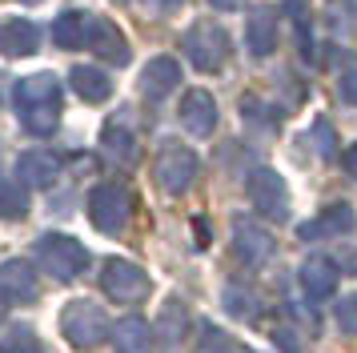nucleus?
Masks as SVG:
<instances>
[{
  "instance_id": "f257e3e1",
  "label": "nucleus",
  "mask_w": 357,
  "mask_h": 353,
  "mask_svg": "<svg viewBox=\"0 0 357 353\" xmlns=\"http://www.w3.org/2000/svg\"><path fill=\"white\" fill-rule=\"evenodd\" d=\"M13 105H17V117H20V125H24V133L52 137L56 125H61V109H65L61 77H52V73L20 77L17 89H13Z\"/></svg>"
},
{
  "instance_id": "f03ea898",
  "label": "nucleus",
  "mask_w": 357,
  "mask_h": 353,
  "mask_svg": "<svg viewBox=\"0 0 357 353\" xmlns=\"http://www.w3.org/2000/svg\"><path fill=\"white\" fill-rule=\"evenodd\" d=\"M33 261L56 281H77L89 269V249L77 237H68V233H45L36 241Z\"/></svg>"
},
{
  "instance_id": "7ed1b4c3",
  "label": "nucleus",
  "mask_w": 357,
  "mask_h": 353,
  "mask_svg": "<svg viewBox=\"0 0 357 353\" xmlns=\"http://www.w3.org/2000/svg\"><path fill=\"white\" fill-rule=\"evenodd\" d=\"M181 48H185V57L193 64L197 73H221L229 61V32L225 24H217V20H197L193 29L181 36Z\"/></svg>"
},
{
  "instance_id": "20e7f679",
  "label": "nucleus",
  "mask_w": 357,
  "mask_h": 353,
  "mask_svg": "<svg viewBox=\"0 0 357 353\" xmlns=\"http://www.w3.org/2000/svg\"><path fill=\"white\" fill-rule=\"evenodd\" d=\"M61 333L68 337V345L93 350V345H100L113 333V321H109V313L97 301H68L61 309Z\"/></svg>"
},
{
  "instance_id": "39448f33",
  "label": "nucleus",
  "mask_w": 357,
  "mask_h": 353,
  "mask_svg": "<svg viewBox=\"0 0 357 353\" xmlns=\"http://www.w3.org/2000/svg\"><path fill=\"white\" fill-rule=\"evenodd\" d=\"M129 217H132V193L116 181H105L97 189L89 193V221L97 225L100 233H125L129 229Z\"/></svg>"
},
{
  "instance_id": "423d86ee",
  "label": "nucleus",
  "mask_w": 357,
  "mask_h": 353,
  "mask_svg": "<svg viewBox=\"0 0 357 353\" xmlns=\"http://www.w3.org/2000/svg\"><path fill=\"white\" fill-rule=\"evenodd\" d=\"M197 173H201L197 153L189 149V144H177V141L161 144V153H157V160H153V181H157L165 193H173V197L189 189V185L197 181Z\"/></svg>"
},
{
  "instance_id": "0eeeda50",
  "label": "nucleus",
  "mask_w": 357,
  "mask_h": 353,
  "mask_svg": "<svg viewBox=\"0 0 357 353\" xmlns=\"http://www.w3.org/2000/svg\"><path fill=\"white\" fill-rule=\"evenodd\" d=\"M149 273L137 265V261H125V257H113L105 269H100V293H109L113 301L121 305H141L149 297Z\"/></svg>"
},
{
  "instance_id": "6e6552de",
  "label": "nucleus",
  "mask_w": 357,
  "mask_h": 353,
  "mask_svg": "<svg viewBox=\"0 0 357 353\" xmlns=\"http://www.w3.org/2000/svg\"><path fill=\"white\" fill-rule=\"evenodd\" d=\"M245 189H249V201L257 209L261 217H269V221H285V213H289V189H285V181L281 173L273 169H253L249 181H245Z\"/></svg>"
},
{
  "instance_id": "1a4fd4ad",
  "label": "nucleus",
  "mask_w": 357,
  "mask_h": 353,
  "mask_svg": "<svg viewBox=\"0 0 357 353\" xmlns=\"http://www.w3.org/2000/svg\"><path fill=\"white\" fill-rule=\"evenodd\" d=\"M84 48L109 64H129V57H132L125 32L116 29L109 16H93V13H89V29H84Z\"/></svg>"
},
{
  "instance_id": "9d476101",
  "label": "nucleus",
  "mask_w": 357,
  "mask_h": 353,
  "mask_svg": "<svg viewBox=\"0 0 357 353\" xmlns=\"http://www.w3.org/2000/svg\"><path fill=\"white\" fill-rule=\"evenodd\" d=\"M281 13L273 4H257L249 13V24H245V45H249V57L253 61H265L277 52V40H281Z\"/></svg>"
},
{
  "instance_id": "9b49d317",
  "label": "nucleus",
  "mask_w": 357,
  "mask_h": 353,
  "mask_svg": "<svg viewBox=\"0 0 357 353\" xmlns=\"http://www.w3.org/2000/svg\"><path fill=\"white\" fill-rule=\"evenodd\" d=\"M273 233L269 229H261L257 221H249V217H237L233 221V253H237V261H245V265H265L269 257H273Z\"/></svg>"
},
{
  "instance_id": "f8f14e48",
  "label": "nucleus",
  "mask_w": 357,
  "mask_h": 353,
  "mask_svg": "<svg viewBox=\"0 0 357 353\" xmlns=\"http://www.w3.org/2000/svg\"><path fill=\"white\" fill-rule=\"evenodd\" d=\"M100 153L116 165H132L137 160V133H132L129 112H113L105 128H100Z\"/></svg>"
},
{
  "instance_id": "ddd939ff",
  "label": "nucleus",
  "mask_w": 357,
  "mask_h": 353,
  "mask_svg": "<svg viewBox=\"0 0 357 353\" xmlns=\"http://www.w3.org/2000/svg\"><path fill=\"white\" fill-rule=\"evenodd\" d=\"M36 48H40V24L24 20V16L0 20V57L20 61V57H33Z\"/></svg>"
},
{
  "instance_id": "4468645a",
  "label": "nucleus",
  "mask_w": 357,
  "mask_h": 353,
  "mask_svg": "<svg viewBox=\"0 0 357 353\" xmlns=\"http://www.w3.org/2000/svg\"><path fill=\"white\" fill-rule=\"evenodd\" d=\"M157 350L161 353H181L185 350V341H189V309L181 301H165L161 313H157Z\"/></svg>"
},
{
  "instance_id": "2eb2a0df",
  "label": "nucleus",
  "mask_w": 357,
  "mask_h": 353,
  "mask_svg": "<svg viewBox=\"0 0 357 353\" xmlns=\"http://www.w3.org/2000/svg\"><path fill=\"white\" fill-rule=\"evenodd\" d=\"M181 125L189 137H213V128H217V100H213L205 89H189L185 100H181Z\"/></svg>"
},
{
  "instance_id": "dca6fc26",
  "label": "nucleus",
  "mask_w": 357,
  "mask_h": 353,
  "mask_svg": "<svg viewBox=\"0 0 357 353\" xmlns=\"http://www.w3.org/2000/svg\"><path fill=\"white\" fill-rule=\"evenodd\" d=\"M17 176H20V185H29V189H52L56 176H61V160L52 153H45V149H29L17 160Z\"/></svg>"
},
{
  "instance_id": "f3484780",
  "label": "nucleus",
  "mask_w": 357,
  "mask_h": 353,
  "mask_svg": "<svg viewBox=\"0 0 357 353\" xmlns=\"http://www.w3.org/2000/svg\"><path fill=\"white\" fill-rule=\"evenodd\" d=\"M297 277H301V289H305L309 301H325V297H333V293H337V281H341L337 265H333L329 257H309Z\"/></svg>"
},
{
  "instance_id": "a211bd4d",
  "label": "nucleus",
  "mask_w": 357,
  "mask_h": 353,
  "mask_svg": "<svg viewBox=\"0 0 357 353\" xmlns=\"http://www.w3.org/2000/svg\"><path fill=\"white\" fill-rule=\"evenodd\" d=\"M68 89L81 96V100H89V105H105L113 96V77L105 68H97V64H73Z\"/></svg>"
},
{
  "instance_id": "6ab92c4d",
  "label": "nucleus",
  "mask_w": 357,
  "mask_h": 353,
  "mask_svg": "<svg viewBox=\"0 0 357 353\" xmlns=\"http://www.w3.org/2000/svg\"><path fill=\"white\" fill-rule=\"evenodd\" d=\"M173 89H181V64L173 57H153L141 73V93L149 100H165Z\"/></svg>"
},
{
  "instance_id": "aec40b11",
  "label": "nucleus",
  "mask_w": 357,
  "mask_h": 353,
  "mask_svg": "<svg viewBox=\"0 0 357 353\" xmlns=\"http://www.w3.org/2000/svg\"><path fill=\"white\" fill-rule=\"evenodd\" d=\"M341 233H354V209L337 201V205H325L313 221L301 225V241L313 237H341Z\"/></svg>"
},
{
  "instance_id": "412c9836",
  "label": "nucleus",
  "mask_w": 357,
  "mask_h": 353,
  "mask_svg": "<svg viewBox=\"0 0 357 353\" xmlns=\"http://www.w3.org/2000/svg\"><path fill=\"white\" fill-rule=\"evenodd\" d=\"M0 293L13 301H33L36 297V269L33 261H4L0 265Z\"/></svg>"
},
{
  "instance_id": "4be33fe9",
  "label": "nucleus",
  "mask_w": 357,
  "mask_h": 353,
  "mask_svg": "<svg viewBox=\"0 0 357 353\" xmlns=\"http://www.w3.org/2000/svg\"><path fill=\"white\" fill-rule=\"evenodd\" d=\"M116 353H149L153 350V325L145 317H121L113 325Z\"/></svg>"
},
{
  "instance_id": "5701e85b",
  "label": "nucleus",
  "mask_w": 357,
  "mask_h": 353,
  "mask_svg": "<svg viewBox=\"0 0 357 353\" xmlns=\"http://www.w3.org/2000/svg\"><path fill=\"white\" fill-rule=\"evenodd\" d=\"M84 29H89V13L68 8L52 20V40H56V48H84Z\"/></svg>"
},
{
  "instance_id": "b1692460",
  "label": "nucleus",
  "mask_w": 357,
  "mask_h": 353,
  "mask_svg": "<svg viewBox=\"0 0 357 353\" xmlns=\"http://www.w3.org/2000/svg\"><path fill=\"white\" fill-rule=\"evenodd\" d=\"M24 213H29V189L20 181L0 176V221H20Z\"/></svg>"
},
{
  "instance_id": "393cba45",
  "label": "nucleus",
  "mask_w": 357,
  "mask_h": 353,
  "mask_svg": "<svg viewBox=\"0 0 357 353\" xmlns=\"http://www.w3.org/2000/svg\"><path fill=\"white\" fill-rule=\"evenodd\" d=\"M0 353H45V345L29 325H8L0 329Z\"/></svg>"
},
{
  "instance_id": "a878e982",
  "label": "nucleus",
  "mask_w": 357,
  "mask_h": 353,
  "mask_svg": "<svg viewBox=\"0 0 357 353\" xmlns=\"http://www.w3.org/2000/svg\"><path fill=\"white\" fill-rule=\"evenodd\" d=\"M325 24L337 36H354L357 32V4L354 0H329L325 4Z\"/></svg>"
},
{
  "instance_id": "bb28decb",
  "label": "nucleus",
  "mask_w": 357,
  "mask_h": 353,
  "mask_svg": "<svg viewBox=\"0 0 357 353\" xmlns=\"http://www.w3.org/2000/svg\"><path fill=\"white\" fill-rule=\"evenodd\" d=\"M241 117H245V125L261 128V133H273L277 128V109H269L261 96H245L241 100Z\"/></svg>"
},
{
  "instance_id": "cd10ccee",
  "label": "nucleus",
  "mask_w": 357,
  "mask_h": 353,
  "mask_svg": "<svg viewBox=\"0 0 357 353\" xmlns=\"http://www.w3.org/2000/svg\"><path fill=\"white\" fill-rule=\"evenodd\" d=\"M221 301H225V309L233 313V317H257V309H261V301L245 285H225Z\"/></svg>"
},
{
  "instance_id": "c85d7f7f",
  "label": "nucleus",
  "mask_w": 357,
  "mask_h": 353,
  "mask_svg": "<svg viewBox=\"0 0 357 353\" xmlns=\"http://www.w3.org/2000/svg\"><path fill=\"white\" fill-rule=\"evenodd\" d=\"M309 141H313V149H317L321 160L337 157V133H333V125H329V117H317V121L309 125Z\"/></svg>"
},
{
  "instance_id": "c756f323",
  "label": "nucleus",
  "mask_w": 357,
  "mask_h": 353,
  "mask_svg": "<svg viewBox=\"0 0 357 353\" xmlns=\"http://www.w3.org/2000/svg\"><path fill=\"white\" fill-rule=\"evenodd\" d=\"M333 317H337V325L345 329V333H357V293L341 297L337 309H333Z\"/></svg>"
},
{
  "instance_id": "7c9ffc66",
  "label": "nucleus",
  "mask_w": 357,
  "mask_h": 353,
  "mask_svg": "<svg viewBox=\"0 0 357 353\" xmlns=\"http://www.w3.org/2000/svg\"><path fill=\"white\" fill-rule=\"evenodd\" d=\"M225 350H229V337L221 333V329H205V333H201L197 353H225Z\"/></svg>"
},
{
  "instance_id": "2f4dec72",
  "label": "nucleus",
  "mask_w": 357,
  "mask_h": 353,
  "mask_svg": "<svg viewBox=\"0 0 357 353\" xmlns=\"http://www.w3.org/2000/svg\"><path fill=\"white\" fill-rule=\"evenodd\" d=\"M337 93H341V100H345V105H354V109H357V68H345V73H341Z\"/></svg>"
},
{
  "instance_id": "473e14b6",
  "label": "nucleus",
  "mask_w": 357,
  "mask_h": 353,
  "mask_svg": "<svg viewBox=\"0 0 357 353\" xmlns=\"http://www.w3.org/2000/svg\"><path fill=\"white\" fill-rule=\"evenodd\" d=\"M145 4V13L153 16H165V13H173V8H181V0H141Z\"/></svg>"
},
{
  "instance_id": "72a5a7b5",
  "label": "nucleus",
  "mask_w": 357,
  "mask_h": 353,
  "mask_svg": "<svg viewBox=\"0 0 357 353\" xmlns=\"http://www.w3.org/2000/svg\"><path fill=\"white\" fill-rule=\"evenodd\" d=\"M341 165H345V173H349V176H357V144H349V149H345Z\"/></svg>"
},
{
  "instance_id": "f704fd0d",
  "label": "nucleus",
  "mask_w": 357,
  "mask_h": 353,
  "mask_svg": "<svg viewBox=\"0 0 357 353\" xmlns=\"http://www.w3.org/2000/svg\"><path fill=\"white\" fill-rule=\"evenodd\" d=\"M213 8H221V13H233V8H241V0H209Z\"/></svg>"
},
{
  "instance_id": "c9c22d12",
  "label": "nucleus",
  "mask_w": 357,
  "mask_h": 353,
  "mask_svg": "<svg viewBox=\"0 0 357 353\" xmlns=\"http://www.w3.org/2000/svg\"><path fill=\"white\" fill-rule=\"evenodd\" d=\"M4 313H8V297L0 293V325H4Z\"/></svg>"
},
{
  "instance_id": "e433bc0d",
  "label": "nucleus",
  "mask_w": 357,
  "mask_h": 353,
  "mask_svg": "<svg viewBox=\"0 0 357 353\" xmlns=\"http://www.w3.org/2000/svg\"><path fill=\"white\" fill-rule=\"evenodd\" d=\"M20 4H40V0H20Z\"/></svg>"
},
{
  "instance_id": "4c0bfd02",
  "label": "nucleus",
  "mask_w": 357,
  "mask_h": 353,
  "mask_svg": "<svg viewBox=\"0 0 357 353\" xmlns=\"http://www.w3.org/2000/svg\"><path fill=\"white\" fill-rule=\"evenodd\" d=\"M241 353H249V350H241Z\"/></svg>"
}]
</instances>
